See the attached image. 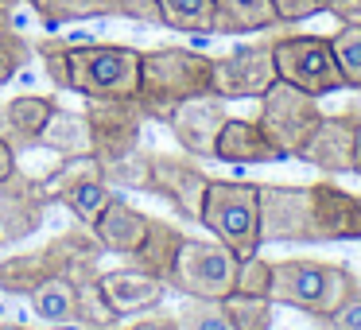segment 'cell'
I'll return each mask as SVG.
<instances>
[{
  "mask_svg": "<svg viewBox=\"0 0 361 330\" xmlns=\"http://www.w3.org/2000/svg\"><path fill=\"white\" fill-rule=\"evenodd\" d=\"M319 326H326V330H361V283H357V291H353L350 299H342V303L326 314V319H319Z\"/></svg>",
  "mask_w": 361,
  "mask_h": 330,
  "instance_id": "34",
  "label": "cell"
},
{
  "mask_svg": "<svg viewBox=\"0 0 361 330\" xmlns=\"http://www.w3.org/2000/svg\"><path fill=\"white\" fill-rule=\"evenodd\" d=\"M0 330H35V326H24V322H4V319H0Z\"/></svg>",
  "mask_w": 361,
  "mask_h": 330,
  "instance_id": "42",
  "label": "cell"
},
{
  "mask_svg": "<svg viewBox=\"0 0 361 330\" xmlns=\"http://www.w3.org/2000/svg\"><path fill=\"white\" fill-rule=\"evenodd\" d=\"M322 109H319V97L303 94L299 86L291 82H272L268 94L260 97V113H257V125L260 133L268 136V144L276 148L280 159H295V152L307 144V136L319 128Z\"/></svg>",
  "mask_w": 361,
  "mask_h": 330,
  "instance_id": "8",
  "label": "cell"
},
{
  "mask_svg": "<svg viewBox=\"0 0 361 330\" xmlns=\"http://www.w3.org/2000/svg\"><path fill=\"white\" fill-rule=\"evenodd\" d=\"M117 16L133 20V24H144V28H164L159 0H117Z\"/></svg>",
  "mask_w": 361,
  "mask_h": 330,
  "instance_id": "35",
  "label": "cell"
},
{
  "mask_svg": "<svg viewBox=\"0 0 361 330\" xmlns=\"http://www.w3.org/2000/svg\"><path fill=\"white\" fill-rule=\"evenodd\" d=\"M311 198H314V229H319V241H361L357 195H350L345 187L322 179V183H311Z\"/></svg>",
  "mask_w": 361,
  "mask_h": 330,
  "instance_id": "18",
  "label": "cell"
},
{
  "mask_svg": "<svg viewBox=\"0 0 361 330\" xmlns=\"http://www.w3.org/2000/svg\"><path fill=\"white\" fill-rule=\"evenodd\" d=\"M183 241H187V233H183L175 221L152 218L144 241L125 257V264L136 268V272H148V276H156V280L167 283V276H171V268H175V257H179Z\"/></svg>",
  "mask_w": 361,
  "mask_h": 330,
  "instance_id": "21",
  "label": "cell"
},
{
  "mask_svg": "<svg viewBox=\"0 0 361 330\" xmlns=\"http://www.w3.org/2000/svg\"><path fill=\"white\" fill-rule=\"evenodd\" d=\"M353 175H361V125H357V140H353Z\"/></svg>",
  "mask_w": 361,
  "mask_h": 330,
  "instance_id": "40",
  "label": "cell"
},
{
  "mask_svg": "<svg viewBox=\"0 0 361 330\" xmlns=\"http://www.w3.org/2000/svg\"><path fill=\"white\" fill-rule=\"evenodd\" d=\"M280 82L276 74L272 39L268 43H241L214 59V94L226 102H245V97H264L268 86Z\"/></svg>",
  "mask_w": 361,
  "mask_h": 330,
  "instance_id": "13",
  "label": "cell"
},
{
  "mask_svg": "<svg viewBox=\"0 0 361 330\" xmlns=\"http://www.w3.org/2000/svg\"><path fill=\"white\" fill-rule=\"evenodd\" d=\"M237 264H241V257L218 237L214 241L187 237L175 257L171 276H167V288L190 299H226L237 283Z\"/></svg>",
  "mask_w": 361,
  "mask_h": 330,
  "instance_id": "7",
  "label": "cell"
},
{
  "mask_svg": "<svg viewBox=\"0 0 361 330\" xmlns=\"http://www.w3.org/2000/svg\"><path fill=\"white\" fill-rule=\"evenodd\" d=\"M210 187V175L190 156H171V152H152V179L148 195H159L179 218L198 221L202 218V198Z\"/></svg>",
  "mask_w": 361,
  "mask_h": 330,
  "instance_id": "15",
  "label": "cell"
},
{
  "mask_svg": "<svg viewBox=\"0 0 361 330\" xmlns=\"http://www.w3.org/2000/svg\"><path fill=\"white\" fill-rule=\"evenodd\" d=\"M102 268L97 272H78V276H55L43 288H35L27 295V307H32L35 319L43 322H82V326L94 330H113L117 326V314L105 303L102 295Z\"/></svg>",
  "mask_w": 361,
  "mask_h": 330,
  "instance_id": "6",
  "label": "cell"
},
{
  "mask_svg": "<svg viewBox=\"0 0 361 330\" xmlns=\"http://www.w3.org/2000/svg\"><path fill=\"white\" fill-rule=\"evenodd\" d=\"M35 148H47V152H55V156H86V152H94L86 109L74 113V109H59L55 105V113H51V121L43 125Z\"/></svg>",
  "mask_w": 361,
  "mask_h": 330,
  "instance_id": "25",
  "label": "cell"
},
{
  "mask_svg": "<svg viewBox=\"0 0 361 330\" xmlns=\"http://www.w3.org/2000/svg\"><path fill=\"white\" fill-rule=\"evenodd\" d=\"M12 171H16V148H12L8 136L0 133V179H8Z\"/></svg>",
  "mask_w": 361,
  "mask_h": 330,
  "instance_id": "39",
  "label": "cell"
},
{
  "mask_svg": "<svg viewBox=\"0 0 361 330\" xmlns=\"http://www.w3.org/2000/svg\"><path fill=\"white\" fill-rule=\"evenodd\" d=\"M226 121H229L226 97L202 94V97H190V102H183L179 109L167 117V128H171L175 144H179L187 156H195V159H214L218 133H221V125H226Z\"/></svg>",
  "mask_w": 361,
  "mask_h": 330,
  "instance_id": "16",
  "label": "cell"
},
{
  "mask_svg": "<svg viewBox=\"0 0 361 330\" xmlns=\"http://www.w3.org/2000/svg\"><path fill=\"white\" fill-rule=\"evenodd\" d=\"M164 28L187 35H214V0H159Z\"/></svg>",
  "mask_w": 361,
  "mask_h": 330,
  "instance_id": "27",
  "label": "cell"
},
{
  "mask_svg": "<svg viewBox=\"0 0 361 330\" xmlns=\"http://www.w3.org/2000/svg\"><path fill=\"white\" fill-rule=\"evenodd\" d=\"M113 330H179V322L167 311H152V314H140V319H133V322H117Z\"/></svg>",
  "mask_w": 361,
  "mask_h": 330,
  "instance_id": "37",
  "label": "cell"
},
{
  "mask_svg": "<svg viewBox=\"0 0 361 330\" xmlns=\"http://www.w3.org/2000/svg\"><path fill=\"white\" fill-rule=\"evenodd\" d=\"M214 94V55L190 47H156L140 51V86L136 105L148 121L167 125L175 109L190 97Z\"/></svg>",
  "mask_w": 361,
  "mask_h": 330,
  "instance_id": "2",
  "label": "cell"
},
{
  "mask_svg": "<svg viewBox=\"0 0 361 330\" xmlns=\"http://www.w3.org/2000/svg\"><path fill=\"white\" fill-rule=\"evenodd\" d=\"M27 8L47 28H59V24H82V20L117 16V0H27Z\"/></svg>",
  "mask_w": 361,
  "mask_h": 330,
  "instance_id": "26",
  "label": "cell"
},
{
  "mask_svg": "<svg viewBox=\"0 0 361 330\" xmlns=\"http://www.w3.org/2000/svg\"><path fill=\"white\" fill-rule=\"evenodd\" d=\"M357 283L361 280L345 264H330V260H314V257H288V260H272L268 299L311 314V319H326L342 299H350L357 291Z\"/></svg>",
  "mask_w": 361,
  "mask_h": 330,
  "instance_id": "4",
  "label": "cell"
},
{
  "mask_svg": "<svg viewBox=\"0 0 361 330\" xmlns=\"http://www.w3.org/2000/svg\"><path fill=\"white\" fill-rule=\"evenodd\" d=\"M280 28L272 0H214V35H249Z\"/></svg>",
  "mask_w": 361,
  "mask_h": 330,
  "instance_id": "24",
  "label": "cell"
},
{
  "mask_svg": "<svg viewBox=\"0 0 361 330\" xmlns=\"http://www.w3.org/2000/svg\"><path fill=\"white\" fill-rule=\"evenodd\" d=\"M102 295L105 303L113 307V314L117 319H133V314H144L152 311V307L164 303L167 295V283L156 280V276L148 272H136V268H113V272H102Z\"/></svg>",
  "mask_w": 361,
  "mask_h": 330,
  "instance_id": "19",
  "label": "cell"
},
{
  "mask_svg": "<svg viewBox=\"0 0 361 330\" xmlns=\"http://www.w3.org/2000/svg\"><path fill=\"white\" fill-rule=\"evenodd\" d=\"M322 330H326V326H322Z\"/></svg>",
  "mask_w": 361,
  "mask_h": 330,
  "instance_id": "44",
  "label": "cell"
},
{
  "mask_svg": "<svg viewBox=\"0 0 361 330\" xmlns=\"http://www.w3.org/2000/svg\"><path fill=\"white\" fill-rule=\"evenodd\" d=\"M198 226H206L241 260L260 252V245H264L260 241V187L237 179H210Z\"/></svg>",
  "mask_w": 361,
  "mask_h": 330,
  "instance_id": "5",
  "label": "cell"
},
{
  "mask_svg": "<svg viewBox=\"0 0 361 330\" xmlns=\"http://www.w3.org/2000/svg\"><path fill=\"white\" fill-rule=\"evenodd\" d=\"M43 183H47L51 202L66 206L71 218L86 229L97 226L102 210L113 198V183L105 179V171H102L94 152H86V156H63L47 175H43Z\"/></svg>",
  "mask_w": 361,
  "mask_h": 330,
  "instance_id": "9",
  "label": "cell"
},
{
  "mask_svg": "<svg viewBox=\"0 0 361 330\" xmlns=\"http://www.w3.org/2000/svg\"><path fill=\"white\" fill-rule=\"evenodd\" d=\"M105 249L97 245L94 229L78 226L66 233L51 237L47 245L32 252H16V257L0 260V295L27 299L35 288H43L55 276H78V272H97L102 268Z\"/></svg>",
  "mask_w": 361,
  "mask_h": 330,
  "instance_id": "3",
  "label": "cell"
},
{
  "mask_svg": "<svg viewBox=\"0 0 361 330\" xmlns=\"http://www.w3.org/2000/svg\"><path fill=\"white\" fill-rule=\"evenodd\" d=\"M326 12L338 20V24H353V28H361V0H330Z\"/></svg>",
  "mask_w": 361,
  "mask_h": 330,
  "instance_id": "38",
  "label": "cell"
},
{
  "mask_svg": "<svg viewBox=\"0 0 361 330\" xmlns=\"http://www.w3.org/2000/svg\"><path fill=\"white\" fill-rule=\"evenodd\" d=\"M357 125H361V117L353 109L334 113V117L322 113L319 128L307 136V144L295 152V159H303V164L319 167V171H326V175H353V140H357Z\"/></svg>",
  "mask_w": 361,
  "mask_h": 330,
  "instance_id": "17",
  "label": "cell"
},
{
  "mask_svg": "<svg viewBox=\"0 0 361 330\" xmlns=\"http://www.w3.org/2000/svg\"><path fill=\"white\" fill-rule=\"evenodd\" d=\"M55 105H59L55 97H35V94L12 97V102L0 105V133L12 140V148H35Z\"/></svg>",
  "mask_w": 361,
  "mask_h": 330,
  "instance_id": "22",
  "label": "cell"
},
{
  "mask_svg": "<svg viewBox=\"0 0 361 330\" xmlns=\"http://www.w3.org/2000/svg\"><path fill=\"white\" fill-rule=\"evenodd\" d=\"M179 330H237L221 299H190L175 311Z\"/></svg>",
  "mask_w": 361,
  "mask_h": 330,
  "instance_id": "29",
  "label": "cell"
},
{
  "mask_svg": "<svg viewBox=\"0 0 361 330\" xmlns=\"http://www.w3.org/2000/svg\"><path fill=\"white\" fill-rule=\"evenodd\" d=\"M276 74L280 82H291L311 97H326L345 90V78L338 71L334 47L326 35H276L272 39Z\"/></svg>",
  "mask_w": 361,
  "mask_h": 330,
  "instance_id": "10",
  "label": "cell"
},
{
  "mask_svg": "<svg viewBox=\"0 0 361 330\" xmlns=\"http://www.w3.org/2000/svg\"><path fill=\"white\" fill-rule=\"evenodd\" d=\"M276 4V20L283 24H299V20H311V16H322L330 0H272Z\"/></svg>",
  "mask_w": 361,
  "mask_h": 330,
  "instance_id": "36",
  "label": "cell"
},
{
  "mask_svg": "<svg viewBox=\"0 0 361 330\" xmlns=\"http://www.w3.org/2000/svg\"><path fill=\"white\" fill-rule=\"evenodd\" d=\"M330 47H334L338 71L345 78V90H361V28L342 24L330 35Z\"/></svg>",
  "mask_w": 361,
  "mask_h": 330,
  "instance_id": "32",
  "label": "cell"
},
{
  "mask_svg": "<svg viewBox=\"0 0 361 330\" xmlns=\"http://www.w3.org/2000/svg\"><path fill=\"white\" fill-rule=\"evenodd\" d=\"M233 291H241V295H268V291H272V260H264L260 252L245 257L241 264H237Z\"/></svg>",
  "mask_w": 361,
  "mask_h": 330,
  "instance_id": "33",
  "label": "cell"
},
{
  "mask_svg": "<svg viewBox=\"0 0 361 330\" xmlns=\"http://www.w3.org/2000/svg\"><path fill=\"white\" fill-rule=\"evenodd\" d=\"M47 210L51 195L43 175H27L16 167L8 179H0V245H20L35 237L47 221Z\"/></svg>",
  "mask_w": 361,
  "mask_h": 330,
  "instance_id": "14",
  "label": "cell"
},
{
  "mask_svg": "<svg viewBox=\"0 0 361 330\" xmlns=\"http://www.w3.org/2000/svg\"><path fill=\"white\" fill-rule=\"evenodd\" d=\"M86 121L97 164H113V159L144 148V121L148 117L136 105V97H86Z\"/></svg>",
  "mask_w": 361,
  "mask_h": 330,
  "instance_id": "11",
  "label": "cell"
},
{
  "mask_svg": "<svg viewBox=\"0 0 361 330\" xmlns=\"http://www.w3.org/2000/svg\"><path fill=\"white\" fill-rule=\"evenodd\" d=\"M260 241L264 245L268 241H276V245L319 241L311 187H276V183L260 187Z\"/></svg>",
  "mask_w": 361,
  "mask_h": 330,
  "instance_id": "12",
  "label": "cell"
},
{
  "mask_svg": "<svg viewBox=\"0 0 361 330\" xmlns=\"http://www.w3.org/2000/svg\"><path fill=\"white\" fill-rule=\"evenodd\" d=\"M357 206H361V195H357Z\"/></svg>",
  "mask_w": 361,
  "mask_h": 330,
  "instance_id": "43",
  "label": "cell"
},
{
  "mask_svg": "<svg viewBox=\"0 0 361 330\" xmlns=\"http://www.w3.org/2000/svg\"><path fill=\"white\" fill-rule=\"evenodd\" d=\"M148 221H152L148 214L136 210V206H128V198L113 195L109 206L102 210V218H97V226H94V237H97V245H102L105 252H113V257H128V252L144 241Z\"/></svg>",
  "mask_w": 361,
  "mask_h": 330,
  "instance_id": "20",
  "label": "cell"
},
{
  "mask_svg": "<svg viewBox=\"0 0 361 330\" xmlns=\"http://www.w3.org/2000/svg\"><path fill=\"white\" fill-rule=\"evenodd\" d=\"M214 159H226V164H272V159H280V156H276V148L268 144V136L260 133L257 121L229 117L218 133Z\"/></svg>",
  "mask_w": 361,
  "mask_h": 330,
  "instance_id": "23",
  "label": "cell"
},
{
  "mask_svg": "<svg viewBox=\"0 0 361 330\" xmlns=\"http://www.w3.org/2000/svg\"><path fill=\"white\" fill-rule=\"evenodd\" d=\"M20 4H27V0H0V12H16Z\"/></svg>",
  "mask_w": 361,
  "mask_h": 330,
  "instance_id": "41",
  "label": "cell"
},
{
  "mask_svg": "<svg viewBox=\"0 0 361 330\" xmlns=\"http://www.w3.org/2000/svg\"><path fill=\"white\" fill-rule=\"evenodd\" d=\"M221 303H226V311H229V319H233L237 330H272L276 303L268 295H241V291H229Z\"/></svg>",
  "mask_w": 361,
  "mask_h": 330,
  "instance_id": "30",
  "label": "cell"
},
{
  "mask_svg": "<svg viewBox=\"0 0 361 330\" xmlns=\"http://www.w3.org/2000/svg\"><path fill=\"white\" fill-rule=\"evenodd\" d=\"M105 179L113 187H125V190H144L148 195V179H152V152L148 148H136L128 156L113 159V164H102Z\"/></svg>",
  "mask_w": 361,
  "mask_h": 330,
  "instance_id": "31",
  "label": "cell"
},
{
  "mask_svg": "<svg viewBox=\"0 0 361 330\" xmlns=\"http://www.w3.org/2000/svg\"><path fill=\"white\" fill-rule=\"evenodd\" d=\"M35 55L59 90L78 97H136L140 51L125 43H66L39 39Z\"/></svg>",
  "mask_w": 361,
  "mask_h": 330,
  "instance_id": "1",
  "label": "cell"
},
{
  "mask_svg": "<svg viewBox=\"0 0 361 330\" xmlns=\"http://www.w3.org/2000/svg\"><path fill=\"white\" fill-rule=\"evenodd\" d=\"M32 55H35V43L24 32H16L12 12H0V86L16 78Z\"/></svg>",
  "mask_w": 361,
  "mask_h": 330,
  "instance_id": "28",
  "label": "cell"
}]
</instances>
